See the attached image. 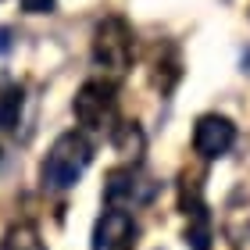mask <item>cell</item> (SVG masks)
Wrapping results in <instances>:
<instances>
[{
  "mask_svg": "<svg viewBox=\"0 0 250 250\" xmlns=\"http://www.w3.org/2000/svg\"><path fill=\"white\" fill-rule=\"evenodd\" d=\"M115 83H107V79H89V83L79 86V93L72 100V111L79 125H86V129H107L111 118H115Z\"/></svg>",
  "mask_w": 250,
  "mask_h": 250,
  "instance_id": "3957f363",
  "label": "cell"
},
{
  "mask_svg": "<svg viewBox=\"0 0 250 250\" xmlns=\"http://www.w3.org/2000/svg\"><path fill=\"white\" fill-rule=\"evenodd\" d=\"M89 161H93V143H89L83 132H61L58 140H54V146L47 150V157H43L40 179H43L47 189L64 193L86 175Z\"/></svg>",
  "mask_w": 250,
  "mask_h": 250,
  "instance_id": "6da1fadb",
  "label": "cell"
},
{
  "mask_svg": "<svg viewBox=\"0 0 250 250\" xmlns=\"http://www.w3.org/2000/svg\"><path fill=\"white\" fill-rule=\"evenodd\" d=\"M157 193V183L143 172L140 165H125L115 168L107 175V186H104V200L107 208H118V211H129V208H140Z\"/></svg>",
  "mask_w": 250,
  "mask_h": 250,
  "instance_id": "277c9868",
  "label": "cell"
},
{
  "mask_svg": "<svg viewBox=\"0 0 250 250\" xmlns=\"http://www.w3.org/2000/svg\"><path fill=\"white\" fill-rule=\"evenodd\" d=\"M193 214V222H189V229H186V243L193 250H208L211 247V229H208V214H204V208L197 211H189Z\"/></svg>",
  "mask_w": 250,
  "mask_h": 250,
  "instance_id": "9c48e42d",
  "label": "cell"
},
{
  "mask_svg": "<svg viewBox=\"0 0 250 250\" xmlns=\"http://www.w3.org/2000/svg\"><path fill=\"white\" fill-rule=\"evenodd\" d=\"M0 250H47V247H43L40 232L32 229V225H15V229H7Z\"/></svg>",
  "mask_w": 250,
  "mask_h": 250,
  "instance_id": "ba28073f",
  "label": "cell"
},
{
  "mask_svg": "<svg viewBox=\"0 0 250 250\" xmlns=\"http://www.w3.org/2000/svg\"><path fill=\"white\" fill-rule=\"evenodd\" d=\"M136 236V222L129 211L107 208L93 225V250H125Z\"/></svg>",
  "mask_w": 250,
  "mask_h": 250,
  "instance_id": "8992f818",
  "label": "cell"
},
{
  "mask_svg": "<svg viewBox=\"0 0 250 250\" xmlns=\"http://www.w3.org/2000/svg\"><path fill=\"white\" fill-rule=\"evenodd\" d=\"M232 143H236V125L225 115H200L197 118V125H193V150L200 157H208V161L225 157L232 150Z\"/></svg>",
  "mask_w": 250,
  "mask_h": 250,
  "instance_id": "5b68a950",
  "label": "cell"
},
{
  "mask_svg": "<svg viewBox=\"0 0 250 250\" xmlns=\"http://www.w3.org/2000/svg\"><path fill=\"white\" fill-rule=\"evenodd\" d=\"M54 4L58 0H21V11H29V15H50Z\"/></svg>",
  "mask_w": 250,
  "mask_h": 250,
  "instance_id": "30bf717a",
  "label": "cell"
},
{
  "mask_svg": "<svg viewBox=\"0 0 250 250\" xmlns=\"http://www.w3.org/2000/svg\"><path fill=\"white\" fill-rule=\"evenodd\" d=\"M7 50H11V29L0 25V54H7Z\"/></svg>",
  "mask_w": 250,
  "mask_h": 250,
  "instance_id": "8fae6325",
  "label": "cell"
},
{
  "mask_svg": "<svg viewBox=\"0 0 250 250\" xmlns=\"http://www.w3.org/2000/svg\"><path fill=\"white\" fill-rule=\"evenodd\" d=\"M21 86L15 79H0V129H15L21 115Z\"/></svg>",
  "mask_w": 250,
  "mask_h": 250,
  "instance_id": "52a82bcc",
  "label": "cell"
},
{
  "mask_svg": "<svg viewBox=\"0 0 250 250\" xmlns=\"http://www.w3.org/2000/svg\"><path fill=\"white\" fill-rule=\"evenodd\" d=\"M93 61L107 72H125L132 64V29L122 18H104L93 29Z\"/></svg>",
  "mask_w": 250,
  "mask_h": 250,
  "instance_id": "7a4b0ae2",
  "label": "cell"
}]
</instances>
